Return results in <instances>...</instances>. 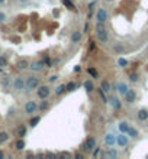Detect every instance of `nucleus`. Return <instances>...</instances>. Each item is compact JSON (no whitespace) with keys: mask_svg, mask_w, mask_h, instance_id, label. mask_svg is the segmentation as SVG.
Listing matches in <instances>:
<instances>
[{"mask_svg":"<svg viewBox=\"0 0 148 159\" xmlns=\"http://www.w3.org/2000/svg\"><path fill=\"white\" fill-rule=\"evenodd\" d=\"M97 91H99V96H100V98H102L103 104H108V103H109V98H108L106 93H104V91H103V90H102L100 87H99V90H97Z\"/></svg>","mask_w":148,"mask_h":159,"instance_id":"29","label":"nucleus"},{"mask_svg":"<svg viewBox=\"0 0 148 159\" xmlns=\"http://www.w3.org/2000/svg\"><path fill=\"white\" fill-rule=\"evenodd\" d=\"M128 65H129V61L128 59H125V58H119L118 59V67L125 68V67H128Z\"/></svg>","mask_w":148,"mask_h":159,"instance_id":"33","label":"nucleus"},{"mask_svg":"<svg viewBox=\"0 0 148 159\" xmlns=\"http://www.w3.org/2000/svg\"><path fill=\"white\" fill-rule=\"evenodd\" d=\"M62 5H64L67 9L73 10V12H76V10H77V9H76V6H74V3L71 2V0H62Z\"/></svg>","mask_w":148,"mask_h":159,"instance_id":"30","label":"nucleus"},{"mask_svg":"<svg viewBox=\"0 0 148 159\" xmlns=\"http://www.w3.org/2000/svg\"><path fill=\"white\" fill-rule=\"evenodd\" d=\"M96 38L100 43H108V41H109V32L104 28L103 22H97L96 23Z\"/></svg>","mask_w":148,"mask_h":159,"instance_id":"1","label":"nucleus"},{"mask_svg":"<svg viewBox=\"0 0 148 159\" xmlns=\"http://www.w3.org/2000/svg\"><path fill=\"white\" fill-rule=\"evenodd\" d=\"M103 143L109 146V148H113L116 145V134L113 133H108V134H104V139H103Z\"/></svg>","mask_w":148,"mask_h":159,"instance_id":"10","label":"nucleus"},{"mask_svg":"<svg viewBox=\"0 0 148 159\" xmlns=\"http://www.w3.org/2000/svg\"><path fill=\"white\" fill-rule=\"evenodd\" d=\"M116 143H118L121 148L128 146V143H129V136L126 134V133H119V134L116 136Z\"/></svg>","mask_w":148,"mask_h":159,"instance_id":"9","label":"nucleus"},{"mask_svg":"<svg viewBox=\"0 0 148 159\" xmlns=\"http://www.w3.org/2000/svg\"><path fill=\"white\" fill-rule=\"evenodd\" d=\"M97 146V140H96V138L94 136H89V138L84 140V143H83V146H81V149H83V152H87V153H92L93 152V149Z\"/></svg>","mask_w":148,"mask_h":159,"instance_id":"2","label":"nucleus"},{"mask_svg":"<svg viewBox=\"0 0 148 159\" xmlns=\"http://www.w3.org/2000/svg\"><path fill=\"white\" fill-rule=\"evenodd\" d=\"M96 6V2H90L89 5H87V7H89V12H92L93 10V7Z\"/></svg>","mask_w":148,"mask_h":159,"instance_id":"42","label":"nucleus"},{"mask_svg":"<svg viewBox=\"0 0 148 159\" xmlns=\"http://www.w3.org/2000/svg\"><path fill=\"white\" fill-rule=\"evenodd\" d=\"M108 17H109V13H108V10L104 9V7H99L97 9V12H96V20L97 22H106L108 20Z\"/></svg>","mask_w":148,"mask_h":159,"instance_id":"8","label":"nucleus"},{"mask_svg":"<svg viewBox=\"0 0 148 159\" xmlns=\"http://www.w3.org/2000/svg\"><path fill=\"white\" fill-rule=\"evenodd\" d=\"M36 111H38V103L35 100H28L26 104H25V113L29 114V116H32Z\"/></svg>","mask_w":148,"mask_h":159,"instance_id":"5","label":"nucleus"},{"mask_svg":"<svg viewBox=\"0 0 148 159\" xmlns=\"http://www.w3.org/2000/svg\"><path fill=\"white\" fill-rule=\"evenodd\" d=\"M29 68L32 71H35V73H41V71H44V68H45V64H44V61L42 59H38V61H32L31 64H29Z\"/></svg>","mask_w":148,"mask_h":159,"instance_id":"7","label":"nucleus"},{"mask_svg":"<svg viewBox=\"0 0 148 159\" xmlns=\"http://www.w3.org/2000/svg\"><path fill=\"white\" fill-rule=\"evenodd\" d=\"M87 74H89L93 80H97V78H99V73H97V70H96L94 67H89V68H87Z\"/></svg>","mask_w":148,"mask_h":159,"instance_id":"25","label":"nucleus"},{"mask_svg":"<svg viewBox=\"0 0 148 159\" xmlns=\"http://www.w3.org/2000/svg\"><path fill=\"white\" fill-rule=\"evenodd\" d=\"M123 100H125L126 104H132V103H135V100H137V93H135V90L129 88L128 91L123 94Z\"/></svg>","mask_w":148,"mask_h":159,"instance_id":"6","label":"nucleus"},{"mask_svg":"<svg viewBox=\"0 0 148 159\" xmlns=\"http://www.w3.org/2000/svg\"><path fill=\"white\" fill-rule=\"evenodd\" d=\"M138 80H139L138 73H131V74H129V81H131V82H137Z\"/></svg>","mask_w":148,"mask_h":159,"instance_id":"35","label":"nucleus"},{"mask_svg":"<svg viewBox=\"0 0 148 159\" xmlns=\"http://www.w3.org/2000/svg\"><path fill=\"white\" fill-rule=\"evenodd\" d=\"M147 122H148V120H147Z\"/></svg>","mask_w":148,"mask_h":159,"instance_id":"52","label":"nucleus"},{"mask_svg":"<svg viewBox=\"0 0 148 159\" xmlns=\"http://www.w3.org/2000/svg\"><path fill=\"white\" fill-rule=\"evenodd\" d=\"M3 158H5V153H3V152H0V159H3Z\"/></svg>","mask_w":148,"mask_h":159,"instance_id":"47","label":"nucleus"},{"mask_svg":"<svg viewBox=\"0 0 148 159\" xmlns=\"http://www.w3.org/2000/svg\"><path fill=\"white\" fill-rule=\"evenodd\" d=\"M48 108H50V101H48V98H42V100L38 103V110H39V111L44 113V111H47Z\"/></svg>","mask_w":148,"mask_h":159,"instance_id":"16","label":"nucleus"},{"mask_svg":"<svg viewBox=\"0 0 148 159\" xmlns=\"http://www.w3.org/2000/svg\"><path fill=\"white\" fill-rule=\"evenodd\" d=\"M13 88L16 90V91H22V90H25V78L23 77H15Z\"/></svg>","mask_w":148,"mask_h":159,"instance_id":"11","label":"nucleus"},{"mask_svg":"<svg viewBox=\"0 0 148 159\" xmlns=\"http://www.w3.org/2000/svg\"><path fill=\"white\" fill-rule=\"evenodd\" d=\"M9 140V133L6 132H0V145H3Z\"/></svg>","mask_w":148,"mask_h":159,"instance_id":"32","label":"nucleus"},{"mask_svg":"<svg viewBox=\"0 0 148 159\" xmlns=\"http://www.w3.org/2000/svg\"><path fill=\"white\" fill-rule=\"evenodd\" d=\"M20 3H26V2H29V0H19Z\"/></svg>","mask_w":148,"mask_h":159,"instance_id":"48","label":"nucleus"},{"mask_svg":"<svg viewBox=\"0 0 148 159\" xmlns=\"http://www.w3.org/2000/svg\"><path fill=\"white\" fill-rule=\"evenodd\" d=\"M26 148V142L23 140V138H19L16 142H15V149L16 150H23Z\"/></svg>","mask_w":148,"mask_h":159,"instance_id":"19","label":"nucleus"},{"mask_svg":"<svg viewBox=\"0 0 148 159\" xmlns=\"http://www.w3.org/2000/svg\"><path fill=\"white\" fill-rule=\"evenodd\" d=\"M5 20H6V15L3 12H0V23H3Z\"/></svg>","mask_w":148,"mask_h":159,"instance_id":"41","label":"nucleus"},{"mask_svg":"<svg viewBox=\"0 0 148 159\" xmlns=\"http://www.w3.org/2000/svg\"><path fill=\"white\" fill-rule=\"evenodd\" d=\"M118 129H119L121 133H128V130L131 129V124H129L128 122H121V123L118 124Z\"/></svg>","mask_w":148,"mask_h":159,"instance_id":"20","label":"nucleus"},{"mask_svg":"<svg viewBox=\"0 0 148 159\" xmlns=\"http://www.w3.org/2000/svg\"><path fill=\"white\" fill-rule=\"evenodd\" d=\"M36 96H38V98H48L50 96H51V88L48 87V85H41L39 84V87L36 88Z\"/></svg>","mask_w":148,"mask_h":159,"instance_id":"4","label":"nucleus"},{"mask_svg":"<svg viewBox=\"0 0 148 159\" xmlns=\"http://www.w3.org/2000/svg\"><path fill=\"white\" fill-rule=\"evenodd\" d=\"M54 93H55V96L64 94V93H66V84H60V85H57L55 90H54Z\"/></svg>","mask_w":148,"mask_h":159,"instance_id":"27","label":"nucleus"},{"mask_svg":"<svg viewBox=\"0 0 148 159\" xmlns=\"http://www.w3.org/2000/svg\"><path fill=\"white\" fill-rule=\"evenodd\" d=\"M5 2H6V0H0V5H3Z\"/></svg>","mask_w":148,"mask_h":159,"instance_id":"49","label":"nucleus"},{"mask_svg":"<svg viewBox=\"0 0 148 159\" xmlns=\"http://www.w3.org/2000/svg\"><path fill=\"white\" fill-rule=\"evenodd\" d=\"M7 57L6 55H0V68H5V67H7Z\"/></svg>","mask_w":148,"mask_h":159,"instance_id":"34","label":"nucleus"},{"mask_svg":"<svg viewBox=\"0 0 148 159\" xmlns=\"http://www.w3.org/2000/svg\"><path fill=\"white\" fill-rule=\"evenodd\" d=\"M100 88H102L106 94H109V93L112 91V84H110L108 80H102V82H100Z\"/></svg>","mask_w":148,"mask_h":159,"instance_id":"18","label":"nucleus"},{"mask_svg":"<svg viewBox=\"0 0 148 159\" xmlns=\"http://www.w3.org/2000/svg\"><path fill=\"white\" fill-rule=\"evenodd\" d=\"M60 156H61V158H73V155H71V153H68V152H61V153H60Z\"/></svg>","mask_w":148,"mask_h":159,"instance_id":"38","label":"nucleus"},{"mask_svg":"<svg viewBox=\"0 0 148 159\" xmlns=\"http://www.w3.org/2000/svg\"><path fill=\"white\" fill-rule=\"evenodd\" d=\"M39 87V78L35 77V75H31L25 80V90L26 91H33Z\"/></svg>","mask_w":148,"mask_h":159,"instance_id":"3","label":"nucleus"},{"mask_svg":"<svg viewBox=\"0 0 148 159\" xmlns=\"http://www.w3.org/2000/svg\"><path fill=\"white\" fill-rule=\"evenodd\" d=\"M109 103H110V106H112V108L115 110V111H118V110H121V107H122V101H121V98L119 97H109Z\"/></svg>","mask_w":148,"mask_h":159,"instance_id":"12","label":"nucleus"},{"mask_svg":"<svg viewBox=\"0 0 148 159\" xmlns=\"http://www.w3.org/2000/svg\"><path fill=\"white\" fill-rule=\"evenodd\" d=\"M92 155H93L94 158H96V156H100V148H97V146H96V148L93 149V152H92Z\"/></svg>","mask_w":148,"mask_h":159,"instance_id":"36","label":"nucleus"},{"mask_svg":"<svg viewBox=\"0 0 148 159\" xmlns=\"http://www.w3.org/2000/svg\"><path fill=\"white\" fill-rule=\"evenodd\" d=\"M77 88H78V84L74 82V81H70V82L66 84V91L67 93H73V91H76Z\"/></svg>","mask_w":148,"mask_h":159,"instance_id":"23","label":"nucleus"},{"mask_svg":"<svg viewBox=\"0 0 148 159\" xmlns=\"http://www.w3.org/2000/svg\"><path fill=\"white\" fill-rule=\"evenodd\" d=\"M83 87H84V90H86L87 93L94 91V82L90 81V80H86V81H84V82H83Z\"/></svg>","mask_w":148,"mask_h":159,"instance_id":"22","label":"nucleus"},{"mask_svg":"<svg viewBox=\"0 0 148 159\" xmlns=\"http://www.w3.org/2000/svg\"><path fill=\"white\" fill-rule=\"evenodd\" d=\"M81 38H83V32H80V31H73V32H71L70 41H71L73 45H77V43L81 41Z\"/></svg>","mask_w":148,"mask_h":159,"instance_id":"13","label":"nucleus"},{"mask_svg":"<svg viewBox=\"0 0 148 159\" xmlns=\"http://www.w3.org/2000/svg\"><path fill=\"white\" fill-rule=\"evenodd\" d=\"M129 90V87H128V84H126L125 81H121V82H118V87H116V91L121 94V96H123L126 91Z\"/></svg>","mask_w":148,"mask_h":159,"instance_id":"14","label":"nucleus"},{"mask_svg":"<svg viewBox=\"0 0 148 159\" xmlns=\"http://www.w3.org/2000/svg\"><path fill=\"white\" fill-rule=\"evenodd\" d=\"M0 52H2V51H0ZM0 55H2V54H0Z\"/></svg>","mask_w":148,"mask_h":159,"instance_id":"51","label":"nucleus"},{"mask_svg":"<svg viewBox=\"0 0 148 159\" xmlns=\"http://www.w3.org/2000/svg\"><path fill=\"white\" fill-rule=\"evenodd\" d=\"M26 132H28V129H26L25 124H20V126L17 127V130H16V133H17L19 138H23V136H26Z\"/></svg>","mask_w":148,"mask_h":159,"instance_id":"26","label":"nucleus"},{"mask_svg":"<svg viewBox=\"0 0 148 159\" xmlns=\"http://www.w3.org/2000/svg\"><path fill=\"white\" fill-rule=\"evenodd\" d=\"M137 119L139 122H147L148 120V110L147 108H141L138 113H137Z\"/></svg>","mask_w":148,"mask_h":159,"instance_id":"17","label":"nucleus"},{"mask_svg":"<svg viewBox=\"0 0 148 159\" xmlns=\"http://www.w3.org/2000/svg\"><path fill=\"white\" fill-rule=\"evenodd\" d=\"M83 156H84V155H83L81 152H76V153L73 155V158H76V159H83Z\"/></svg>","mask_w":148,"mask_h":159,"instance_id":"40","label":"nucleus"},{"mask_svg":"<svg viewBox=\"0 0 148 159\" xmlns=\"http://www.w3.org/2000/svg\"><path fill=\"white\" fill-rule=\"evenodd\" d=\"M2 85H3V87H7V85H9V80H7V78H3V80H2Z\"/></svg>","mask_w":148,"mask_h":159,"instance_id":"43","label":"nucleus"},{"mask_svg":"<svg viewBox=\"0 0 148 159\" xmlns=\"http://www.w3.org/2000/svg\"><path fill=\"white\" fill-rule=\"evenodd\" d=\"M42 61H44V64H45V68H51V67L54 65V64H52V59L50 58V55H44Z\"/></svg>","mask_w":148,"mask_h":159,"instance_id":"31","label":"nucleus"},{"mask_svg":"<svg viewBox=\"0 0 148 159\" xmlns=\"http://www.w3.org/2000/svg\"><path fill=\"white\" fill-rule=\"evenodd\" d=\"M73 71H74V73H80V71H81V67H80V65H76Z\"/></svg>","mask_w":148,"mask_h":159,"instance_id":"44","label":"nucleus"},{"mask_svg":"<svg viewBox=\"0 0 148 159\" xmlns=\"http://www.w3.org/2000/svg\"><path fill=\"white\" fill-rule=\"evenodd\" d=\"M96 49V43H94V41H90L89 42V51H94Z\"/></svg>","mask_w":148,"mask_h":159,"instance_id":"37","label":"nucleus"},{"mask_svg":"<svg viewBox=\"0 0 148 159\" xmlns=\"http://www.w3.org/2000/svg\"><path fill=\"white\" fill-rule=\"evenodd\" d=\"M104 156L108 159H115V158H118V150L115 148H109L106 152H104Z\"/></svg>","mask_w":148,"mask_h":159,"instance_id":"21","label":"nucleus"},{"mask_svg":"<svg viewBox=\"0 0 148 159\" xmlns=\"http://www.w3.org/2000/svg\"><path fill=\"white\" fill-rule=\"evenodd\" d=\"M104 2H113V0H104Z\"/></svg>","mask_w":148,"mask_h":159,"instance_id":"50","label":"nucleus"},{"mask_svg":"<svg viewBox=\"0 0 148 159\" xmlns=\"http://www.w3.org/2000/svg\"><path fill=\"white\" fill-rule=\"evenodd\" d=\"M29 61L28 59H19L17 61V64H16V68H17V70H20V71H23V70H28V68H29Z\"/></svg>","mask_w":148,"mask_h":159,"instance_id":"15","label":"nucleus"},{"mask_svg":"<svg viewBox=\"0 0 148 159\" xmlns=\"http://www.w3.org/2000/svg\"><path fill=\"white\" fill-rule=\"evenodd\" d=\"M45 156H48V158H55V153H52V152H47Z\"/></svg>","mask_w":148,"mask_h":159,"instance_id":"45","label":"nucleus"},{"mask_svg":"<svg viewBox=\"0 0 148 159\" xmlns=\"http://www.w3.org/2000/svg\"><path fill=\"white\" fill-rule=\"evenodd\" d=\"M87 31H89V23L84 25V32H83V33H87Z\"/></svg>","mask_w":148,"mask_h":159,"instance_id":"46","label":"nucleus"},{"mask_svg":"<svg viewBox=\"0 0 148 159\" xmlns=\"http://www.w3.org/2000/svg\"><path fill=\"white\" fill-rule=\"evenodd\" d=\"M126 134H128L131 139H137V138H138V134H139V132H138V129H135V127L131 126V129L128 130V133H126Z\"/></svg>","mask_w":148,"mask_h":159,"instance_id":"28","label":"nucleus"},{"mask_svg":"<svg viewBox=\"0 0 148 159\" xmlns=\"http://www.w3.org/2000/svg\"><path fill=\"white\" fill-rule=\"evenodd\" d=\"M58 80V74H52L51 77H50V82H55Z\"/></svg>","mask_w":148,"mask_h":159,"instance_id":"39","label":"nucleus"},{"mask_svg":"<svg viewBox=\"0 0 148 159\" xmlns=\"http://www.w3.org/2000/svg\"><path fill=\"white\" fill-rule=\"evenodd\" d=\"M39 122H41V116H35V114H32V117L29 119V123H28V124H29V127H32V129H33V127H36V126H38V123H39Z\"/></svg>","mask_w":148,"mask_h":159,"instance_id":"24","label":"nucleus"}]
</instances>
